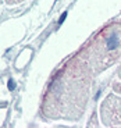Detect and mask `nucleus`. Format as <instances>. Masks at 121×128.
I'll list each match as a JSON object with an SVG mask.
<instances>
[{
  "instance_id": "obj_1",
  "label": "nucleus",
  "mask_w": 121,
  "mask_h": 128,
  "mask_svg": "<svg viewBox=\"0 0 121 128\" xmlns=\"http://www.w3.org/2000/svg\"><path fill=\"white\" fill-rule=\"evenodd\" d=\"M92 77L93 74L76 56L68 61L50 84L46 103L43 102L48 114L50 117H81L89 99Z\"/></svg>"
},
{
  "instance_id": "obj_2",
  "label": "nucleus",
  "mask_w": 121,
  "mask_h": 128,
  "mask_svg": "<svg viewBox=\"0 0 121 128\" xmlns=\"http://www.w3.org/2000/svg\"><path fill=\"white\" fill-rule=\"evenodd\" d=\"M76 57L96 75L107 70L121 57V21L100 28L76 53Z\"/></svg>"
},
{
  "instance_id": "obj_3",
  "label": "nucleus",
  "mask_w": 121,
  "mask_h": 128,
  "mask_svg": "<svg viewBox=\"0 0 121 128\" xmlns=\"http://www.w3.org/2000/svg\"><path fill=\"white\" fill-rule=\"evenodd\" d=\"M116 93L110 95L103 100L100 107L102 121L106 127H121V84L116 82L113 85Z\"/></svg>"
},
{
  "instance_id": "obj_4",
  "label": "nucleus",
  "mask_w": 121,
  "mask_h": 128,
  "mask_svg": "<svg viewBox=\"0 0 121 128\" xmlns=\"http://www.w3.org/2000/svg\"><path fill=\"white\" fill-rule=\"evenodd\" d=\"M7 3H10V4H14V3H18V2H21V0H6Z\"/></svg>"
},
{
  "instance_id": "obj_5",
  "label": "nucleus",
  "mask_w": 121,
  "mask_h": 128,
  "mask_svg": "<svg viewBox=\"0 0 121 128\" xmlns=\"http://www.w3.org/2000/svg\"><path fill=\"white\" fill-rule=\"evenodd\" d=\"M118 77L121 78V66H120V68H118Z\"/></svg>"
}]
</instances>
